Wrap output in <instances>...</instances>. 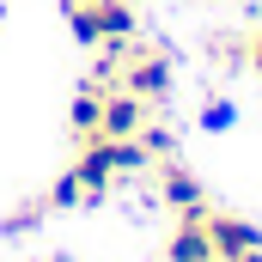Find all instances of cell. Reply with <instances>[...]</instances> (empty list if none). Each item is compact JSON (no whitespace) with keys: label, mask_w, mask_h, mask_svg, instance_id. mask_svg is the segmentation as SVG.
Wrapping results in <instances>:
<instances>
[{"label":"cell","mask_w":262,"mask_h":262,"mask_svg":"<svg viewBox=\"0 0 262 262\" xmlns=\"http://www.w3.org/2000/svg\"><path fill=\"white\" fill-rule=\"evenodd\" d=\"M55 262H73V256H55Z\"/></svg>","instance_id":"9c48e42d"},{"label":"cell","mask_w":262,"mask_h":262,"mask_svg":"<svg viewBox=\"0 0 262 262\" xmlns=\"http://www.w3.org/2000/svg\"><path fill=\"white\" fill-rule=\"evenodd\" d=\"M207 238H213V262H262V232L244 213L207 207Z\"/></svg>","instance_id":"7a4b0ae2"},{"label":"cell","mask_w":262,"mask_h":262,"mask_svg":"<svg viewBox=\"0 0 262 262\" xmlns=\"http://www.w3.org/2000/svg\"><path fill=\"white\" fill-rule=\"evenodd\" d=\"M165 262H213V238H207V207L177 213V232L165 244Z\"/></svg>","instance_id":"277c9868"},{"label":"cell","mask_w":262,"mask_h":262,"mask_svg":"<svg viewBox=\"0 0 262 262\" xmlns=\"http://www.w3.org/2000/svg\"><path fill=\"white\" fill-rule=\"evenodd\" d=\"M201 122H207V128H232V104H207Z\"/></svg>","instance_id":"52a82bcc"},{"label":"cell","mask_w":262,"mask_h":262,"mask_svg":"<svg viewBox=\"0 0 262 262\" xmlns=\"http://www.w3.org/2000/svg\"><path fill=\"white\" fill-rule=\"evenodd\" d=\"M98 116H104V85H98V79H85V85L73 92V104H67V128H73L79 146H85V140H98Z\"/></svg>","instance_id":"8992f818"},{"label":"cell","mask_w":262,"mask_h":262,"mask_svg":"<svg viewBox=\"0 0 262 262\" xmlns=\"http://www.w3.org/2000/svg\"><path fill=\"white\" fill-rule=\"evenodd\" d=\"M152 122V104L134 98L122 85H104V116H98V140H134V134Z\"/></svg>","instance_id":"3957f363"},{"label":"cell","mask_w":262,"mask_h":262,"mask_svg":"<svg viewBox=\"0 0 262 262\" xmlns=\"http://www.w3.org/2000/svg\"><path fill=\"white\" fill-rule=\"evenodd\" d=\"M152 183H159V195L171 201L177 213H189V207H207V195H201V183L177 165V152L171 159H152Z\"/></svg>","instance_id":"5b68a950"},{"label":"cell","mask_w":262,"mask_h":262,"mask_svg":"<svg viewBox=\"0 0 262 262\" xmlns=\"http://www.w3.org/2000/svg\"><path fill=\"white\" fill-rule=\"evenodd\" d=\"M244 61H250V67H256V73H262V25H256V31H250V37H244Z\"/></svg>","instance_id":"ba28073f"},{"label":"cell","mask_w":262,"mask_h":262,"mask_svg":"<svg viewBox=\"0 0 262 262\" xmlns=\"http://www.w3.org/2000/svg\"><path fill=\"white\" fill-rule=\"evenodd\" d=\"M61 18L73 31V43H85V49L134 37V0H61Z\"/></svg>","instance_id":"6da1fadb"}]
</instances>
